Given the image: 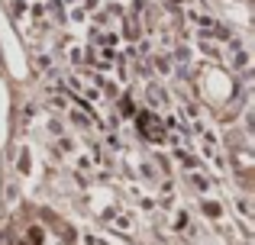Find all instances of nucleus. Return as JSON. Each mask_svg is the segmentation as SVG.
Segmentation results:
<instances>
[{"mask_svg":"<svg viewBox=\"0 0 255 245\" xmlns=\"http://www.w3.org/2000/svg\"><path fill=\"white\" fill-rule=\"evenodd\" d=\"M78 168H81V171H91V158L81 155V158H78Z\"/></svg>","mask_w":255,"mask_h":245,"instance_id":"14","label":"nucleus"},{"mask_svg":"<svg viewBox=\"0 0 255 245\" xmlns=\"http://www.w3.org/2000/svg\"><path fill=\"white\" fill-rule=\"evenodd\" d=\"M165 3H168V10H178V6L184 3V0H165Z\"/></svg>","mask_w":255,"mask_h":245,"instance_id":"15","label":"nucleus"},{"mask_svg":"<svg viewBox=\"0 0 255 245\" xmlns=\"http://www.w3.org/2000/svg\"><path fill=\"white\" fill-rule=\"evenodd\" d=\"M187 177H191V184H194V187L200 190V194H207V190L213 187V181H210L207 174H197V171H187Z\"/></svg>","mask_w":255,"mask_h":245,"instance_id":"2","label":"nucleus"},{"mask_svg":"<svg viewBox=\"0 0 255 245\" xmlns=\"http://www.w3.org/2000/svg\"><path fill=\"white\" fill-rule=\"evenodd\" d=\"M49 107H55V110H68V97L52 94V97H49Z\"/></svg>","mask_w":255,"mask_h":245,"instance_id":"12","label":"nucleus"},{"mask_svg":"<svg viewBox=\"0 0 255 245\" xmlns=\"http://www.w3.org/2000/svg\"><path fill=\"white\" fill-rule=\"evenodd\" d=\"M123 36H126V42H136V39L142 36V32H139V23H136V19H129V23L123 19Z\"/></svg>","mask_w":255,"mask_h":245,"instance_id":"4","label":"nucleus"},{"mask_svg":"<svg viewBox=\"0 0 255 245\" xmlns=\"http://www.w3.org/2000/svg\"><path fill=\"white\" fill-rule=\"evenodd\" d=\"M174 162H178L184 171H197V168H200V162H197V158H194L187 149H181V145H174Z\"/></svg>","mask_w":255,"mask_h":245,"instance_id":"1","label":"nucleus"},{"mask_svg":"<svg viewBox=\"0 0 255 245\" xmlns=\"http://www.w3.org/2000/svg\"><path fill=\"white\" fill-rule=\"evenodd\" d=\"M200 52H204V55H210V58H217V62H220V49H217V42H213V39H204V36H200Z\"/></svg>","mask_w":255,"mask_h":245,"instance_id":"5","label":"nucleus"},{"mask_svg":"<svg viewBox=\"0 0 255 245\" xmlns=\"http://www.w3.org/2000/svg\"><path fill=\"white\" fill-rule=\"evenodd\" d=\"M29 168H32V164H29V152H19V158H16V171H19V174H29Z\"/></svg>","mask_w":255,"mask_h":245,"instance_id":"8","label":"nucleus"},{"mask_svg":"<svg viewBox=\"0 0 255 245\" xmlns=\"http://www.w3.org/2000/svg\"><path fill=\"white\" fill-rule=\"evenodd\" d=\"M26 13H29V0H16V3H13V16L26 19Z\"/></svg>","mask_w":255,"mask_h":245,"instance_id":"9","label":"nucleus"},{"mask_svg":"<svg viewBox=\"0 0 255 245\" xmlns=\"http://www.w3.org/2000/svg\"><path fill=\"white\" fill-rule=\"evenodd\" d=\"M120 113H123L126 120H132V116H136V107H132L129 97H120Z\"/></svg>","mask_w":255,"mask_h":245,"instance_id":"7","label":"nucleus"},{"mask_svg":"<svg viewBox=\"0 0 255 245\" xmlns=\"http://www.w3.org/2000/svg\"><path fill=\"white\" fill-rule=\"evenodd\" d=\"M68 10H71V13H68V19H71V23H84V19H87V10H84L81 3H71Z\"/></svg>","mask_w":255,"mask_h":245,"instance_id":"6","label":"nucleus"},{"mask_svg":"<svg viewBox=\"0 0 255 245\" xmlns=\"http://www.w3.org/2000/svg\"><path fill=\"white\" fill-rule=\"evenodd\" d=\"M155 68H158V75H171V62L165 55H155Z\"/></svg>","mask_w":255,"mask_h":245,"instance_id":"13","label":"nucleus"},{"mask_svg":"<svg viewBox=\"0 0 255 245\" xmlns=\"http://www.w3.org/2000/svg\"><path fill=\"white\" fill-rule=\"evenodd\" d=\"M145 97H149L152 107H165V94H162V87H158V84H149V87H145Z\"/></svg>","mask_w":255,"mask_h":245,"instance_id":"3","label":"nucleus"},{"mask_svg":"<svg viewBox=\"0 0 255 245\" xmlns=\"http://www.w3.org/2000/svg\"><path fill=\"white\" fill-rule=\"evenodd\" d=\"M204 213L210 216V220H220V213H223V210H220V203H213V200H204Z\"/></svg>","mask_w":255,"mask_h":245,"instance_id":"10","label":"nucleus"},{"mask_svg":"<svg viewBox=\"0 0 255 245\" xmlns=\"http://www.w3.org/2000/svg\"><path fill=\"white\" fill-rule=\"evenodd\" d=\"M68 62H71V65H84V49L71 45V49H68Z\"/></svg>","mask_w":255,"mask_h":245,"instance_id":"11","label":"nucleus"}]
</instances>
